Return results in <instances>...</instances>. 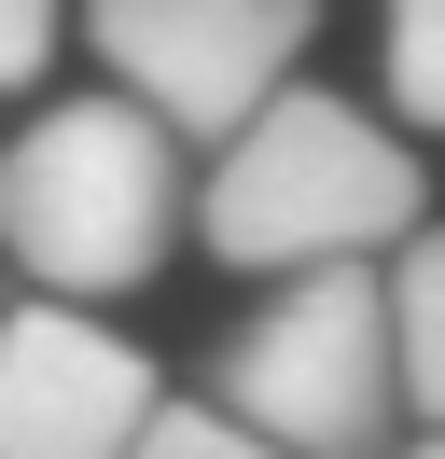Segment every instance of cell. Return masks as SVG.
I'll return each mask as SVG.
<instances>
[{"instance_id": "cell-1", "label": "cell", "mask_w": 445, "mask_h": 459, "mask_svg": "<svg viewBox=\"0 0 445 459\" xmlns=\"http://www.w3.org/2000/svg\"><path fill=\"white\" fill-rule=\"evenodd\" d=\"M195 237H209L237 279H320V264H376L389 237H417V153L389 140L362 98L292 84L222 140L209 195H195Z\"/></svg>"}, {"instance_id": "cell-2", "label": "cell", "mask_w": 445, "mask_h": 459, "mask_svg": "<svg viewBox=\"0 0 445 459\" xmlns=\"http://www.w3.org/2000/svg\"><path fill=\"white\" fill-rule=\"evenodd\" d=\"M181 237V140H167L139 98H56L14 126L0 153V251L56 292V307H98L139 292Z\"/></svg>"}, {"instance_id": "cell-3", "label": "cell", "mask_w": 445, "mask_h": 459, "mask_svg": "<svg viewBox=\"0 0 445 459\" xmlns=\"http://www.w3.org/2000/svg\"><path fill=\"white\" fill-rule=\"evenodd\" d=\"M209 403L250 418L278 459H376L389 403H404V348H389V279L376 264H320V279H278L265 307L222 334Z\"/></svg>"}, {"instance_id": "cell-4", "label": "cell", "mask_w": 445, "mask_h": 459, "mask_svg": "<svg viewBox=\"0 0 445 459\" xmlns=\"http://www.w3.org/2000/svg\"><path fill=\"white\" fill-rule=\"evenodd\" d=\"M320 29V0H83L111 98L167 126V140H237L265 98H292V56Z\"/></svg>"}, {"instance_id": "cell-5", "label": "cell", "mask_w": 445, "mask_h": 459, "mask_svg": "<svg viewBox=\"0 0 445 459\" xmlns=\"http://www.w3.org/2000/svg\"><path fill=\"white\" fill-rule=\"evenodd\" d=\"M153 418V362L98 307H56V292L0 307V459H126Z\"/></svg>"}, {"instance_id": "cell-6", "label": "cell", "mask_w": 445, "mask_h": 459, "mask_svg": "<svg viewBox=\"0 0 445 459\" xmlns=\"http://www.w3.org/2000/svg\"><path fill=\"white\" fill-rule=\"evenodd\" d=\"M389 348H404V403L445 431V237H404L389 264Z\"/></svg>"}, {"instance_id": "cell-7", "label": "cell", "mask_w": 445, "mask_h": 459, "mask_svg": "<svg viewBox=\"0 0 445 459\" xmlns=\"http://www.w3.org/2000/svg\"><path fill=\"white\" fill-rule=\"evenodd\" d=\"M376 56H389V112L445 140V0H376Z\"/></svg>"}, {"instance_id": "cell-8", "label": "cell", "mask_w": 445, "mask_h": 459, "mask_svg": "<svg viewBox=\"0 0 445 459\" xmlns=\"http://www.w3.org/2000/svg\"><path fill=\"white\" fill-rule=\"evenodd\" d=\"M126 459H278V446H265L250 418H222V403H167V418L139 431Z\"/></svg>"}, {"instance_id": "cell-9", "label": "cell", "mask_w": 445, "mask_h": 459, "mask_svg": "<svg viewBox=\"0 0 445 459\" xmlns=\"http://www.w3.org/2000/svg\"><path fill=\"white\" fill-rule=\"evenodd\" d=\"M42 56H56V0H0V98H14Z\"/></svg>"}, {"instance_id": "cell-10", "label": "cell", "mask_w": 445, "mask_h": 459, "mask_svg": "<svg viewBox=\"0 0 445 459\" xmlns=\"http://www.w3.org/2000/svg\"><path fill=\"white\" fill-rule=\"evenodd\" d=\"M404 459H445V431H417V446H404Z\"/></svg>"}]
</instances>
